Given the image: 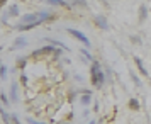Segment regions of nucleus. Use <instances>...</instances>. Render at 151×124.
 Listing matches in <instances>:
<instances>
[{
	"mask_svg": "<svg viewBox=\"0 0 151 124\" xmlns=\"http://www.w3.org/2000/svg\"><path fill=\"white\" fill-rule=\"evenodd\" d=\"M66 31H68V34H71L73 37H76V39H78L80 43H83L87 48H90V39H88V37H87L85 34H83L82 31H78V29H73V27H68Z\"/></svg>",
	"mask_w": 151,
	"mask_h": 124,
	"instance_id": "nucleus-1",
	"label": "nucleus"
},
{
	"mask_svg": "<svg viewBox=\"0 0 151 124\" xmlns=\"http://www.w3.org/2000/svg\"><path fill=\"white\" fill-rule=\"evenodd\" d=\"M90 82H92V85H93V87L100 89V87L104 85V82H105V75H104L102 70H100V71H97L95 75H90Z\"/></svg>",
	"mask_w": 151,
	"mask_h": 124,
	"instance_id": "nucleus-2",
	"label": "nucleus"
},
{
	"mask_svg": "<svg viewBox=\"0 0 151 124\" xmlns=\"http://www.w3.org/2000/svg\"><path fill=\"white\" fill-rule=\"evenodd\" d=\"M55 46H42V48L36 49L31 53V58H39V56H44V55H51V53H55Z\"/></svg>",
	"mask_w": 151,
	"mask_h": 124,
	"instance_id": "nucleus-3",
	"label": "nucleus"
},
{
	"mask_svg": "<svg viewBox=\"0 0 151 124\" xmlns=\"http://www.w3.org/2000/svg\"><path fill=\"white\" fill-rule=\"evenodd\" d=\"M93 24H95L97 27H100L102 31H107V29H109V24H107V19H105L104 15H97L95 19H93Z\"/></svg>",
	"mask_w": 151,
	"mask_h": 124,
	"instance_id": "nucleus-4",
	"label": "nucleus"
},
{
	"mask_svg": "<svg viewBox=\"0 0 151 124\" xmlns=\"http://www.w3.org/2000/svg\"><path fill=\"white\" fill-rule=\"evenodd\" d=\"M39 21V17H37V12H32V14H26L21 17V24H32V22Z\"/></svg>",
	"mask_w": 151,
	"mask_h": 124,
	"instance_id": "nucleus-5",
	"label": "nucleus"
},
{
	"mask_svg": "<svg viewBox=\"0 0 151 124\" xmlns=\"http://www.w3.org/2000/svg\"><path fill=\"white\" fill-rule=\"evenodd\" d=\"M46 4H48V5H58V7L61 5V7L66 9V10H70V9H71V4H70V2H66V0H46Z\"/></svg>",
	"mask_w": 151,
	"mask_h": 124,
	"instance_id": "nucleus-6",
	"label": "nucleus"
},
{
	"mask_svg": "<svg viewBox=\"0 0 151 124\" xmlns=\"http://www.w3.org/2000/svg\"><path fill=\"white\" fill-rule=\"evenodd\" d=\"M39 24H42V22L36 21V22H32V24H17L15 29H17V31H29V29H32V27H37Z\"/></svg>",
	"mask_w": 151,
	"mask_h": 124,
	"instance_id": "nucleus-7",
	"label": "nucleus"
},
{
	"mask_svg": "<svg viewBox=\"0 0 151 124\" xmlns=\"http://www.w3.org/2000/svg\"><path fill=\"white\" fill-rule=\"evenodd\" d=\"M134 63H136L137 70L141 71V75H143V76H148V70L144 68V65H143V61H141V58H137V56H134Z\"/></svg>",
	"mask_w": 151,
	"mask_h": 124,
	"instance_id": "nucleus-8",
	"label": "nucleus"
},
{
	"mask_svg": "<svg viewBox=\"0 0 151 124\" xmlns=\"http://www.w3.org/2000/svg\"><path fill=\"white\" fill-rule=\"evenodd\" d=\"M37 17H39L41 22H46V21L51 19V12H49V10H39V12H37Z\"/></svg>",
	"mask_w": 151,
	"mask_h": 124,
	"instance_id": "nucleus-9",
	"label": "nucleus"
},
{
	"mask_svg": "<svg viewBox=\"0 0 151 124\" xmlns=\"http://www.w3.org/2000/svg\"><path fill=\"white\" fill-rule=\"evenodd\" d=\"M148 19V7L146 5H141L139 7V22H144Z\"/></svg>",
	"mask_w": 151,
	"mask_h": 124,
	"instance_id": "nucleus-10",
	"label": "nucleus"
},
{
	"mask_svg": "<svg viewBox=\"0 0 151 124\" xmlns=\"http://www.w3.org/2000/svg\"><path fill=\"white\" fill-rule=\"evenodd\" d=\"M127 105H129V109H132V110H139V109H141V104H139L137 99H129Z\"/></svg>",
	"mask_w": 151,
	"mask_h": 124,
	"instance_id": "nucleus-11",
	"label": "nucleus"
},
{
	"mask_svg": "<svg viewBox=\"0 0 151 124\" xmlns=\"http://www.w3.org/2000/svg\"><path fill=\"white\" fill-rule=\"evenodd\" d=\"M26 44H27V39H26V37H17V39H15L14 41V46H12V48H22V46H26Z\"/></svg>",
	"mask_w": 151,
	"mask_h": 124,
	"instance_id": "nucleus-12",
	"label": "nucleus"
},
{
	"mask_svg": "<svg viewBox=\"0 0 151 124\" xmlns=\"http://www.w3.org/2000/svg\"><path fill=\"white\" fill-rule=\"evenodd\" d=\"M10 99H12V102L17 100V83L12 82V87H10Z\"/></svg>",
	"mask_w": 151,
	"mask_h": 124,
	"instance_id": "nucleus-13",
	"label": "nucleus"
},
{
	"mask_svg": "<svg viewBox=\"0 0 151 124\" xmlns=\"http://www.w3.org/2000/svg\"><path fill=\"white\" fill-rule=\"evenodd\" d=\"M90 97H92V94H83L82 99H80V104H82V105H88L90 104Z\"/></svg>",
	"mask_w": 151,
	"mask_h": 124,
	"instance_id": "nucleus-14",
	"label": "nucleus"
},
{
	"mask_svg": "<svg viewBox=\"0 0 151 124\" xmlns=\"http://www.w3.org/2000/svg\"><path fill=\"white\" fill-rule=\"evenodd\" d=\"M0 114H2V121H4L5 124H10V123H12V121H10V116H9V114H7L4 109L0 110Z\"/></svg>",
	"mask_w": 151,
	"mask_h": 124,
	"instance_id": "nucleus-15",
	"label": "nucleus"
},
{
	"mask_svg": "<svg viewBox=\"0 0 151 124\" xmlns=\"http://www.w3.org/2000/svg\"><path fill=\"white\" fill-rule=\"evenodd\" d=\"M0 78H2V80L7 78V66H5L4 63H2V66H0Z\"/></svg>",
	"mask_w": 151,
	"mask_h": 124,
	"instance_id": "nucleus-16",
	"label": "nucleus"
},
{
	"mask_svg": "<svg viewBox=\"0 0 151 124\" xmlns=\"http://www.w3.org/2000/svg\"><path fill=\"white\" fill-rule=\"evenodd\" d=\"M9 14L12 15V17H17V15H19V5H12L10 10H9Z\"/></svg>",
	"mask_w": 151,
	"mask_h": 124,
	"instance_id": "nucleus-17",
	"label": "nucleus"
},
{
	"mask_svg": "<svg viewBox=\"0 0 151 124\" xmlns=\"http://www.w3.org/2000/svg\"><path fill=\"white\" fill-rule=\"evenodd\" d=\"M71 5H78V7H85L87 5V0H70Z\"/></svg>",
	"mask_w": 151,
	"mask_h": 124,
	"instance_id": "nucleus-18",
	"label": "nucleus"
},
{
	"mask_svg": "<svg viewBox=\"0 0 151 124\" xmlns=\"http://www.w3.org/2000/svg\"><path fill=\"white\" fill-rule=\"evenodd\" d=\"M26 65H27V61H26V60H22V58H21V60H17V68H26Z\"/></svg>",
	"mask_w": 151,
	"mask_h": 124,
	"instance_id": "nucleus-19",
	"label": "nucleus"
},
{
	"mask_svg": "<svg viewBox=\"0 0 151 124\" xmlns=\"http://www.w3.org/2000/svg\"><path fill=\"white\" fill-rule=\"evenodd\" d=\"M21 83L24 85V87L27 85V75H26V73H21Z\"/></svg>",
	"mask_w": 151,
	"mask_h": 124,
	"instance_id": "nucleus-20",
	"label": "nucleus"
},
{
	"mask_svg": "<svg viewBox=\"0 0 151 124\" xmlns=\"http://www.w3.org/2000/svg\"><path fill=\"white\" fill-rule=\"evenodd\" d=\"M10 121H12V124H21V119L15 116V114H12V116H10Z\"/></svg>",
	"mask_w": 151,
	"mask_h": 124,
	"instance_id": "nucleus-21",
	"label": "nucleus"
},
{
	"mask_svg": "<svg viewBox=\"0 0 151 124\" xmlns=\"http://www.w3.org/2000/svg\"><path fill=\"white\" fill-rule=\"evenodd\" d=\"M9 12H4V14H2V24H7V19H9Z\"/></svg>",
	"mask_w": 151,
	"mask_h": 124,
	"instance_id": "nucleus-22",
	"label": "nucleus"
},
{
	"mask_svg": "<svg viewBox=\"0 0 151 124\" xmlns=\"http://www.w3.org/2000/svg\"><path fill=\"white\" fill-rule=\"evenodd\" d=\"M131 76H132V82L136 83L137 87H141V82H139V78H137V76H136V75H134V73H131Z\"/></svg>",
	"mask_w": 151,
	"mask_h": 124,
	"instance_id": "nucleus-23",
	"label": "nucleus"
},
{
	"mask_svg": "<svg viewBox=\"0 0 151 124\" xmlns=\"http://www.w3.org/2000/svg\"><path fill=\"white\" fill-rule=\"evenodd\" d=\"M0 97H2V102L5 104V105H9V97L5 95V92H2V95H0Z\"/></svg>",
	"mask_w": 151,
	"mask_h": 124,
	"instance_id": "nucleus-24",
	"label": "nucleus"
},
{
	"mask_svg": "<svg viewBox=\"0 0 151 124\" xmlns=\"http://www.w3.org/2000/svg\"><path fill=\"white\" fill-rule=\"evenodd\" d=\"M80 51H82V55H83V56H87L88 60H92V55H90V53L87 51V49H80Z\"/></svg>",
	"mask_w": 151,
	"mask_h": 124,
	"instance_id": "nucleus-25",
	"label": "nucleus"
},
{
	"mask_svg": "<svg viewBox=\"0 0 151 124\" xmlns=\"http://www.w3.org/2000/svg\"><path fill=\"white\" fill-rule=\"evenodd\" d=\"M131 41L136 43V44H141V39H139V37H136V36H131Z\"/></svg>",
	"mask_w": 151,
	"mask_h": 124,
	"instance_id": "nucleus-26",
	"label": "nucleus"
},
{
	"mask_svg": "<svg viewBox=\"0 0 151 124\" xmlns=\"http://www.w3.org/2000/svg\"><path fill=\"white\" fill-rule=\"evenodd\" d=\"M63 51H65V49L56 48V49H55V56H61V55H63Z\"/></svg>",
	"mask_w": 151,
	"mask_h": 124,
	"instance_id": "nucleus-27",
	"label": "nucleus"
},
{
	"mask_svg": "<svg viewBox=\"0 0 151 124\" xmlns=\"http://www.w3.org/2000/svg\"><path fill=\"white\" fill-rule=\"evenodd\" d=\"M27 123L29 124H44V123H37V121H34L32 117H27Z\"/></svg>",
	"mask_w": 151,
	"mask_h": 124,
	"instance_id": "nucleus-28",
	"label": "nucleus"
},
{
	"mask_svg": "<svg viewBox=\"0 0 151 124\" xmlns=\"http://www.w3.org/2000/svg\"><path fill=\"white\" fill-rule=\"evenodd\" d=\"M5 2H7V0H0V4H2V5H5Z\"/></svg>",
	"mask_w": 151,
	"mask_h": 124,
	"instance_id": "nucleus-29",
	"label": "nucleus"
},
{
	"mask_svg": "<svg viewBox=\"0 0 151 124\" xmlns=\"http://www.w3.org/2000/svg\"><path fill=\"white\" fill-rule=\"evenodd\" d=\"M88 124H95V121H90V123Z\"/></svg>",
	"mask_w": 151,
	"mask_h": 124,
	"instance_id": "nucleus-30",
	"label": "nucleus"
}]
</instances>
